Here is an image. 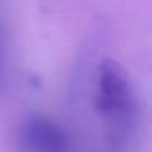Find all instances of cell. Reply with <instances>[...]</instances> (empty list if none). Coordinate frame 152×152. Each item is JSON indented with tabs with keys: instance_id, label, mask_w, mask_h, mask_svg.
Listing matches in <instances>:
<instances>
[{
	"instance_id": "obj_1",
	"label": "cell",
	"mask_w": 152,
	"mask_h": 152,
	"mask_svg": "<svg viewBox=\"0 0 152 152\" xmlns=\"http://www.w3.org/2000/svg\"><path fill=\"white\" fill-rule=\"evenodd\" d=\"M94 106L114 142L123 145L133 137L139 121V102L127 73L112 60L98 67Z\"/></svg>"
},
{
	"instance_id": "obj_2",
	"label": "cell",
	"mask_w": 152,
	"mask_h": 152,
	"mask_svg": "<svg viewBox=\"0 0 152 152\" xmlns=\"http://www.w3.org/2000/svg\"><path fill=\"white\" fill-rule=\"evenodd\" d=\"M21 142L29 152H67V135L45 115L27 119L21 129Z\"/></svg>"
},
{
	"instance_id": "obj_3",
	"label": "cell",
	"mask_w": 152,
	"mask_h": 152,
	"mask_svg": "<svg viewBox=\"0 0 152 152\" xmlns=\"http://www.w3.org/2000/svg\"><path fill=\"white\" fill-rule=\"evenodd\" d=\"M10 77V31H8L6 8L0 0V94L4 93Z\"/></svg>"
}]
</instances>
